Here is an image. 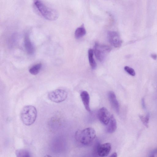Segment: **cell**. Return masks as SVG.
I'll return each mask as SVG.
<instances>
[{"instance_id":"obj_1","label":"cell","mask_w":157,"mask_h":157,"mask_svg":"<svg viewBox=\"0 0 157 157\" xmlns=\"http://www.w3.org/2000/svg\"><path fill=\"white\" fill-rule=\"evenodd\" d=\"M34 4L40 14L46 20L53 21L58 19L59 14L57 11L44 2L36 1H35Z\"/></svg>"},{"instance_id":"obj_2","label":"cell","mask_w":157,"mask_h":157,"mask_svg":"<svg viewBox=\"0 0 157 157\" xmlns=\"http://www.w3.org/2000/svg\"><path fill=\"white\" fill-rule=\"evenodd\" d=\"M96 137L95 130L91 127L87 128L83 130H78L75 134L76 139L82 144L86 146L91 144Z\"/></svg>"},{"instance_id":"obj_3","label":"cell","mask_w":157,"mask_h":157,"mask_svg":"<svg viewBox=\"0 0 157 157\" xmlns=\"http://www.w3.org/2000/svg\"><path fill=\"white\" fill-rule=\"evenodd\" d=\"M37 116L36 108L32 105L24 107L20 113V118L23 123L27 126L32 125L35 121Z\"/></svg>"},{"instance_id":"obj_4","label":"cell","mask_w":157,"mask_h":157,"mask_svg":"<svg viewBox=\"0 0 157 157\" xmlns=\"http://www.w3.org/2000/svg\"><path fill=\"white\" fill-rule=\"evenodd\" d=\"M111 50L110 46L97 42L95 43L93 50L96 58L100 62H102Z\"/></svg>"},{"instance_id":"obj_5","label":"cell","mask_w":157,"mask_h":157,"mask_svg":"<svg viewBox=\"0 0 157 157\" xmlns=\"http://www.w3.org/2000/svg\"><path fill=\"white\" fill-rule=\"evenodd\" d=\"M68 96V93L65 90L58 89L50 92L48 95V97L52 102L60 103L64 101Z\"/></svg>"},{"instance_id":"obj_6","label":"cell","mask_w":157,"mask_h":157,"mask_svg":"<svg viewBox=\"0 0 157 157\" xmlns=\"http://www.w3.org/2000/svg\"><path fill=\"white\" fill-rule=\"evenodd\" d=\"M108 38L110 44L114 47L117 48L121 46L122 41L118 32L108 31Z\"/></svg>"},{"instance_id":"obj_7","label":"cell","mask_w":157,"mask_h":157,"mask_svg":"<svg viewBox=\"0 0 157 157\" xmlns=\"http://www.w3.org/2000/svg\"><path fill=\"white\" fill-rule=\"evenodd\" d=\"M111 115L108 109L104 107L100 109L98 113L99 119L102 123L106 126L109 123Z\"/></svg>"},{"instance_id":"obj_8","label":"cell","mask_w":157,"mask_h":157,"mask_svg":"<svg viewBox=\"0 0 157 157\" xmlns=\"http://www.w3.org/2000/svg\"><path fill=\"white\" fill-rule=\"evenodd\" d=\"M111 146L110 143H107L99 145L97 148V152L100 157L107 156L110 152Z\"/></svg>"},{"instance_id":"obj_9","label":"cell","mask_w":157,"mask_h":157,"mask_svg":"<svg viewBox=\"0 0 157 157\" xmlns=\"http://www.w3.org/2000/svg\"><path fill=\"white\" fill-rule=\"evenodd\" d=\"M108 98L113 109L117 114L119 112V104L116 98L115 93L110 91L108 94Z\"/></svg>"},{"instance_id":"obj_10","label":"cell","mask_w":157,"mask_h":157,"mask_svg":"<svg viewBox=\"0 0 157 157\" xmlns=\"http://www.w3.org/2000/svg\"><path fill=\"white\" fill-rule=\"evenodd\" d=\"M24 43L25 48L27 53L29 55L33 54L35 52V49L28 33H26L25 35Z\"/></svg>"},{"instance_id":"obj_11","label":"cell","mask_w":157,"mask_h":157,"mask_svg":"<svg viewBox=\"0 0 157 157\" xmlns=\"http://www.w3.org/2000/svg\"><path fill=\"white\" fill-rule=\"evenodd\" d=\"M81 97L85 107L87 111H91L90 107V96L86 91L82 92L80 95Z\"/></svg>"},{"instance_id":"obj_12","label":"cell","mask_w":157,"mask_h":157,"mask_svg":"<svg viewBox=\"0 0 157 157\" xmlns=\"http://www.w3.org/2000/svg\"><path fill=\"white\" fill-rule=\"evenodd\" d=\"M107 131L109 133L115 132L117 128V124L115 119L113 115H111L110 120L108 125Z\"/></svg>"},{"instance_id":"obj_13","label":"cell","mask_w":157,"mask_h":157,"mask_svg":"<svg viewBox=\"0 0 157 157\" xmlns=\"http://www.w3.org/2000/svg\"><path fill=\"white\" fill-rule=\"evenodd\" d=\"M86 31L84 24L77 28L75 33V37L76 39H80L84 37L86 34Z\"/></svg>"},{"instance_id":"obj_14","label":"cell","mask_w":157,"mask_h":157,"mask_svg":"<svg viewBox=\"0 0 157 157\" xmlns=\"http://www.w3.org/2000/svg\"><path fill=\"white\" fill-rule=\"evenodd\" d=\"M94 50L89 49L88 51L90 65L93 69H95L97 67V64L94 58Z\"/></svg>"},{"instance_id":"obj_15","label":"cell","mask_w":157,"mask_h":157,"mask_svg":"<svg viewBox=\"0 0 157 157\" xmlns=\"http://www.w3.org/2000/svg\"><path fill=\"white\" fill-rule=\"evenodd\" d=\"M16 157H31L30 152L25 149H17L16 151Z\"/></svg>"},{"instance_id":"obj_16","label":"cell","mask_w":157,"mask_h":157,"mask_svg":"<svg viewBox=\"0 0 157 157\" xmlns=\"http://www.w3.org/2000/svg\"><path fill=\"white\" fill-rule=\"evenodd\" d=\"M42 67V64L41 63L35 64L29 69V72L32 75H36L39 72Z\"/></svg>"},{"instance_id":"obj_17","label":"cell","mask_w":157,"mask_h":157,"mask_svg":"<svg viewBox=\"0 0 157 157\" xmlns=\"http://www.w3.org/2000/svg\"><path fill=\"white\" fill-rule=\"evenodd\" d=\"M139 117L144 124L147 127H148L150 118L149 114V113H148L145 117H144L142 115H139Z\"/></svg>"},{"instance_id":"obj_18","label":"cell","mask_w":157,"mask_h":157,"mask_svg":"<svg viewBox=\"0 0 157 157\" xmlns=\"http://www.w3.org/2000/svg\"><path fill=\"white\" fill-rule=\"evenodd\" d=\"M124 70L130 75L132 76H134L135 75V72L133 68L128 66H126L124 67Z\"/></svg>"},{"instance_id":"obj_19","label":"cell","mask_w":157,"mask_h":157,"mask_svg":"<svg viewBox=\"0 0 157 157\" xmlns=\"http://www.w3.org/2000/svg\"><path fill=\"white\" fill-rule=\"evenodd\" d=\"M142 105L143 108L144 109H145L146 108V106L145 105V101L144 98H142L141 100Z\"/></svg>"},{"instance_id":"obj_20","label":"cell","mask_w":157,"mask_h":157,"mask_svg":"<svg viewBox=\"0 0 157 157\" xmlns=\"http://www.w3.org/2000/svg\"><path fill=\"white\" fill-rule=\"evenodd\" d=\"M151 56V57L154 60H156L157 59V55L155 54H152Z\"/></svg>"},{"instance_id":"obj_21","label":"cell","mask_w":157,"mask_h":157,"mask_svg":"<svg viewBox=\"0 0 157 157\" xmlns=\"http://www.w3.org/2000/svg\"><path fill=\"white\" fill-rule=\"evenodd\" d=\"M110 157H117V154L116 152L113 153Z\"/></svg>"},{"instance_id":"obj_22","label":"cell","mask_w":157,"mask_h":157,"mask_svg":"<svg viewBox=\"0 0 157 157\" xmlns=\"http://www.w3.org/2000/svg\"><path fill=\"white\" fill-rule=\"evenodd\" d=\"M149 157H155V155L153 153L151 154Z\"/></svg>"},{"instance_id":"obj_23","label":"cell","mask_w":157,"mask_h":157,"mask_svg":"<svg viewBox=\"0 0 157 157\" xmlns=\"http://www.w3.org/2000/svg\"><path fill=\"white\" fill-rule=\"evenodd\" d=\"M44 157H52L51 156L49 155H47L45 156Z\"/></svg>"}]
</instances>
